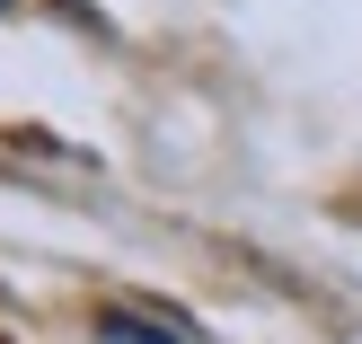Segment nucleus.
Listing matches in <instances>:
<instances>
[{"label": "nucleus", "mask_w": 362, "mask_h": 344, "mask_svg": "<svg viewBox=\"0 0 362 344\" xmlns=\"http://www.w3.org/2000/svg\"><path fill=\"white\" fill-rule=\"evenodd\" d=\"M98 344H186L177 327H151V318H133V309H106L98 318Z\"/></svg>", "instance_id": "obj_1"}]
</instances>
